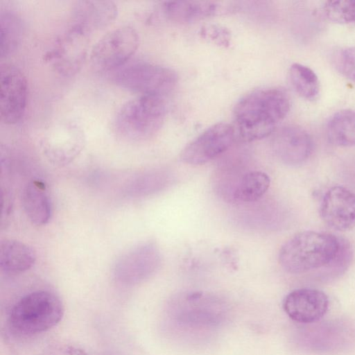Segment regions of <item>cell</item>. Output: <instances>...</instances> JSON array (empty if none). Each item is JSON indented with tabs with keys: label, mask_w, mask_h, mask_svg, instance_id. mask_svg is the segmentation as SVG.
<instances>
[{
	"label": "cell",
	"mask_w": 355,
	"mask_h": 355,
	"mask_svg": "<svg viewBox=\"0 0 355 355\" xmlns=\"http://www.w3.org/2000/svg\"><path fill=\"white\" fill-rule=\"evenodd\" d=\"M327 17L336 23H355V0L327 1L323 7Z\"/></svg>",
	"instance_id": "603a6c76"
},
{
	"label": "cell",
	"mask_w": 355,
	"mask_h": 355,
	"mask_svg": "<svg viewBox=\"0 0 355 355\" xmlns=\"http://www.w3.org/2000/svg\"><path fill=\"white\" fill-rule=\"evenodd\" d=\"M84 144L83 130L77 124L68 121L51 127L41 140L46 156L58 164L71 161L82 150Z\"/></svg>",
	"instance_id": "8fae6325"
},
{
	"label": "cell",
	"mask_w": 355,
	"mask_h": 355,
	"mask_svg": "<svg viewBox=\"0 0 355 355\" xmlns=\"http://www.w3.org/2000/svg\"><path fill=\"white\" fill-rule=\"evenodd\" d=\"M90 33L83 26L72 23L58 36L44 60L60 75L74 76L87 58Z\"/></svg>",
	"instance_id": "8992f818"
},
{
	"label": "cell",
	"mask_w": 355,
	"mask_h": 355,
	"mask_svg": "<svg viewBox=\"0 0 355 355\" xmlns=\"http://www.w3.org/2000/svg\"><path fill=\"white\" fill-rule=\"evenodd\" d=\"M36 255L34 250L26 243L5 239L0 245V267L9 273H19L29 270L34 265Z\"/></svg>",
	"instance_id": "ac0fdd59"
},
{
	"label": "cell",
	"mask_w": 355,
	"mask_h": 355,
	"mask_svg": "<svg viewBox=\"0 0 355 355\" xmlns=\"http://www.w3.org/2000/svg\"><path fill=\"white\" fill-rule=\"evenodd\" d=\"M64 312V305L57 295L49 291H37L23 296L13 305L8 323L20 334L35 335L57 325Z\"/></svg>",
	"instance_id": "3957f363"
},
{
	"label": "cell",
	"mask_w": 355,
	"mask_h": 355,
	"mask_svg": "<svg viewBox=\"0 0 355 355\" xmlns=\"http://www.w3.org/2000/svg\"><path fill=\"white\" fill-rule=\"evenodd\" d=\"M327 135L334 145L355 146V110H342L334 114L327 123Z\"/></svg>",
	"instance_id": "d6986e66"
},
{
	"label": "cell",
	"mask_w": 355,
	"mask_h": 355,
	"mask_svg": "<svg viewBox=\"0 0 355 355\" xmlns=\"http://www.w3.org/2000/svg\"><path fill=\"white\" fill-rule=\"evenodd\" d=\"M1 58L11 54L19 44L23 35V23L19 16L12 10L0 12Z\"/></svg>",
	"instance_id": "44dd1931"
},
{
	"label": "cell",
	"mask_w": 355,
	"mask_h": 355,
	"mask_svg": "<svg viewBox=\"0 0 355 355\" xmlns=\"http://www.w3.org/2000/svg\"><path fill=\"white\" fill-rule=\"evenodd\" d=\"M339 238L315 231L296 234L281 248L279 261L291 274H303L324 268L336 257L339 249Z\"/></svg>",
	"instance_id": "7a4b0ae2"
},
{
	"label": "cell",
	"mask_w": 355,
	"mask_h": 355,
	"mask_svg": "<svg viewBox=\"0 0 355 355\" xmlns=\"http://www.w3.org/2000/svg\"><path fill=\"white\" fill-rule=\"evenodd\" d=\"M235 139L233 125L226 123L214 124L183 149L180 159L191 165L204 164L225 152Z\"/></svg>",
	"instance_id": "30bf717a"
},
{
	"label": "cell",
	"mask_w": 355,
	"mask_h": 355,
	"mask_svg": "<svg viewBox=\"0 0 355 355\" xmlns=\"http://www.w3.org/2000/svg\"><path fill=\"white\" fill-rule=\"evenodd\" d=\"M328 306L327 295L311 288L295 289L283 301V309L287 315L295 322L305 324L321 319L326 314Z\"/></svg>",
	"instance_id": "5bb4252c"
},
{
	"label": "cell",
	"mask_w": 355,
	"mask_h": 355,
	"mask_svg": "<svg viewBox=\"0 0 355 355\" xmlns=\"http://www.w3.org/2000/svg\"><path fill=\"white\" fill-rule=\"evenodd\" d=\"M40 355H87L81 348L71 345H55L44 349Z\"/></svg>",
	"instance_id": "83f0119b"
},
{
	"label": "cell",
	"mask_w": 355,
	"mask_h": 355,
	"mask_svg": "<svg viewBox=\"0 0 355 355\" xmlns=\"http://www.w3.org/2000/svg\"><path fill=\"white\" fill-rule=\"evenodd\" d=\"M339 249L331 263L324 267L325 275L334 277L343 274L348 268L352 259V250L349 242L339 238Z\"/></svg>",
	"instance_id": "d4e9b609"
},
{
	"label": "cell",
	"mask_w": 355,
	"mask_h": 355,
	"mask_svg": "<svg viewBox=\"0 0 355 355\" xmlns=\"http://www.w3.org/2000/svg\"><path fill=\"white\" fill-rule=\"evenodd\" d=\"M288 76L293 87L301 97L309 101L318 98L320 89V81L311 68L294 63L289 69Z\"/></svg>",
	"instance_id": "7402d4cb"
},
{
	"label": "cell",
	"mask_w": 355,
	"mask_h": 355,
	"mask_svg": "<svg viewBox=\"0 0 355 355\" xmlns=\"http://www.w3.org/2000/svg\"><path fill=\"white\" fill-rule=\"evenodd\" d=\"M204 39L223 47L228 46L231 40V34L228 29L218 25H207L200 31Z\"/></svg>",
	"instance_id": "4316f807"
},
{
	"label": "cell",
	"mask_w": 355,
	"mask_h": 355,
	"mask_svg": "<svg viewBox=\"0 0 355 355\" xmlns=\"http://www.w3.org/2000/svg\"><path fill=\"white\" fill-rule=\"evenodd\" d=\"M117 14V6L112 1H78L72 8L73 23L83 26L91 33L110 25Z\"/></svg>",
	"instance_id": "2e32d148"
},
{
	"label": "cell",
	"mask_w": 355,
	"mask_h": 355,
	"mask_svg": "<svg viewBox=\"0 0 355 355\" xmlns=\"http://www.w3.org/2000/svg\"><path fill=\"white\" fill-rule=\"evenodd\" d=\"M271 147L280 162L296 166L308 159L313 144L310 135L304 129L296 125H286L273 133Z\"/></svg>",
	"instance_id": "4fadbf2b"
},
{
	"label": "cell",
	"mask_w": 355,
	"mask_h": 355,
	"mask_svg": "<svg viewBox=\"0 0 355 355\" xmlns=\"http://www.w3.org/2000/svg\"><path fill=\"white\" fill-rule=\"evenodd\" d=\"M161 264V254L152 242L139 244L121 254L115 261L112 272L124 284H134L152 275Z\"/></svg>",
	"instance_id": "ba28073f"
},
{
	"label": "cell",
	"mask_w": 355,
	"mask_h": 355,
	"mask_svg": "<svg viewBox=\"0 0 355 355\" xmlns=\"http://www.w3.org/2000/svg\"><path fill=\"white\" fill-rule=\"evenodd\" d=\"M117 86L140 95L164 96L178 83V75L171 69L144 61L128 62L112 71Z\"/></svg>",
	"instance_id": "5b68a950"
},
{
	"label": "cell",
	"mask_w": 355,
	"mask_h": 355,
	"mask_svg": "<svg viewBox=\"0 0 355 355\" xmlns=\"http://www.w3.org/2000/svg\"><path fill=\"white\" fill-rule=\"evenodd\" d=\"M139 43L138 33L132 26H123L110 31L92 46L91 65L98 71H112L129 62Z\"/></svg>",
	"instance_id": "52a82bcc"
},
{
	"label": "cell",
	"mask_w": 355,
	"mask_h": 355,
	"mask_svg": "<svg viewBox=\"0 0 355 355\" xmlns=\"http://www.w3.org/2000/svg\"><path fill=\"white\" fill-rule=\"evenodd\" d=\"M290 107L289 96L282 89L264 88L248 93L234 109L236 138L250 142L274 133Z\"/></svg>",
	"instance_id": "6da1fadb"
},
{
	"label": "cell",
	"mask_w": 355,
	"mask_h": 355,
	"mask_svg": "<svg viewBox=\"0 0 355 355\" xmlns=\"http://www.w3.org/2000/svg\"><path fill=\"white\" fill-rule=\"evenodd\" d=\"M166 111L162 96L140 95L120 107L114 119L115 130L128 141L150 139L162 126Z\"/></svg>",
	"instance_id": "277c9868"
},
{
	"label": "cell",
	"mask_w": 355,
	"mask_h": 355,
	"mask_svg": "<svg viewBox=\"0 0 355 355\" xmlns=\"http://www.w3.org/2000/svg\"><path fill=\"white\" fill-rule=\"evenodd\" d=\"M320 215L333 230H351L355 225V193L342 186L331 187L322 197Z\"/></svg>",
	"instance_id": "7c38bea8"
},
{
	"label": "cell",
	"mask_w": 355,
	"mask_h": 355,
	"mask_svg": "<svg viewBox=\"0 0 355 355\" xmlns=\"http://www.w3.org/2000/svg\"><path fill=\"white\" fill-rule=\"evenodd\" d=\"M336 64L345 76L355 82V46L342 49L337 56Z\"/></svg>",
	"instance_id": "484cf974"
},
{
	"label": "cell",
	"mask_w": 355,
	"mask_h": 355,
	"mask_svg": "<svg viewBox=\"0 0 355 355\" xmlns=\"http://www.w3.org/2000/svg\"><path fill=\"white\" fill-rule=\"evenodd\" d=\"M270 177L261 171L247 173L237 182L233 191V198L242 202L259 200L268 191Z\"/></svg>",
	"instance_id": "ffe728a7"
},
{
	"label": "cell",
	"mask_w": 355,
	"mask_h": 355,
	"mask_svg": "<svg viewBox=\"0 0 355 355\" xmlns=\"http://www.w3.org/2000/svg\"><path fill=\"white\" fill-rule=\"evenodd\" d=\"M21 203L27 218L33 224L44 225L51 220L53 214L52 202L42 182L33 180L25 186Z\"/></svg>",
	"instance_id": "e0dca14e"
},
{
	"label": "cell",
	"mask_w": 355,
	"mask_h": 355,
	"mask_svg": "<svg viewBox=\"0 0 355 355\" xmlns=\"http://www.w3.org/2000/svg\"><path fill=\"white\" fill-rule=\"evenodd\" d=\"M164 172H150L137 179L130 187V192L135 196H145L157 192L165 186L168 181Z\"/></svg>",
	"instance_id": "cb8c5ba5"
},
{
	"label": "cell",
	"mask_w": 355,
	"mask_h": 355,
	"mask_svg": "<svg viewBox=\"0 0 355 355\" xmlns=\"http://www.w3.org/2000/svg\"><path fill=\"white\" fill-rule=\"evenodd\" d=\"M0 94L1 121L8 125L19 122L26 110L28 85L24 73L12 64H1Z\"/></svg>",
	"instance_id": "9c48e42d"
},
{
	"label": "cell",
	"mask_w": 355,
	"mask_h": 355,
	"mask_svg": "<svg viewBox=\"0 0 355 355\" xmlns=\"http://www.w3.org/2000/svg\"><path fill=\"white\" fill-rule=\"evenodd\" d=\"M232 6L222 1H173L164 2L162 10L171 21L189 24L230 12L233 9Z\"/></svg>",
	"instance_id": "9a60e30c"
}]
</instances>
